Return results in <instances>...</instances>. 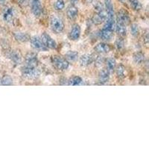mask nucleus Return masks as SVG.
Returning a JSON list of instances; mask_svg holds the SVG:
<instances>
[{
  "instance_id": "obj_1",
  "label": "nucleus",
  "mask_w": 149,
  "mask_h": 149,
  "mask_svg": "<svg viewBox=\"0 0 149 149\" xmlns=\"http://www.w3.org/2000/svg\"><path fill=\"white\" fill-rule=\"evenodd\" d=\"M21 73L22 76L27 79H37L40 76V71L34 66H24L21 70Z\"/></svg>"
},
{
  "instance_id": "obj_2",
  "label": "nucleus",
  "mask_w": 149,
  "mask_h": 149,
  "mask_svg": "<svg viewBox=\"0 0 149 149\" xmlns=\"http://www.w3.org/2000/svg\"><path fill=\"white\" fill-rule=\"evenodd\" d=\"M50 26L52 30L56 34H60L64 29V22L63 19L56 15L52 16L50 19Z\"/></svg>"
},
{
  "instance_id": "obj_3",
  "label": "nucleus",
  "mask_w": 149,
  "mask_h": 149,
  "mask_svg": "<svg viewBox=\"0 0 149 149\" xmlns=\"http://www.w3.org/2000/svg\"><path fill=\"white\" fill-rule=\"evenodd\" d=\"M52 63L53 66L60 71L66 70L70 66V63L65 58H62L61 56L54 55L52 58Z\"/></svg>"
},
{
  "instance_id": "obj_4",
  "label": "nucleus",
  "mask_w": 149,
  "mask_h": 149,
  "mask_svg": "<svg viewBox=\"0 0 149 149\" xmlns=\"http://www.w3.org/2000/svg\"><path fill=\"white\" fill-rule=\"evenodd\" d=\"M30 41L31 46L36 51L46 52L48 50L47 48L43 44V42H42L40 37H37V36H34L32 38H31Z\"/></svg>"
},
{
  "instance_id": "obj_5",
  "label": "nucleus",
  "mask_w": 149,
  "mask_h": 149,
  "mask_svg": "<svg viewBox=\"0 0 149 149\" xmlns=\"http://www.w3.org/2000/svg\"><path fill=\"white\" fill-rule=\"evenodd\" d=\"M41 40H42L43 44L45 45L47 49H55L57 48V42L56 41L53 39L51 36L49 35V34L46 32H43L42 34L41 35Z\"/></svg>"
},
{
  "instance_id": "obj_6",
  "label": "nucleus",
  "mask_w": 149,
  "mask_h": 149,
  "mask_svg": "<svg viewBox=\"0 0 149 149\" xmlns=\"http://www.w3.org/2000/svg\"><path fill=\"white\" fill-rule=\"evenodd\" d=\"M31 10L35 17H39L42 11L40 0H30Z\"/></svg>"
},
{
  "instance_id": "obj_7",
  "label": "nucleus",
  "mask_w": 149,
  "mask_h": 149,
  "mask_svg": "<svg viewBox=\"0 0 149 149\" xmlns=\"http://www.w3.org/2000/svg\"><path fill=\"white\" fill-rule=\"evenodd\" d=\"M81 34V29L78 24H74L72 26L70 31L69 33V38L72 41H76L79 40Z\"/></svg>"
},
{
  "instance_id": "obj_8",
  "label": "nucleus",
  "mask_w": 149,
  "mask_h": 149,
  "mask_svg": "<svg viewBox=\"0 0 149 149\" xmlns=\"http://www.w3.org/2000/svg\"><path fill=\"white\" fill-rule=\"evenodd\" d=\"M25 61H26V66H34V67H37V65L39 63L37 55L35 53L33 52H29L26 54V58H25Z\"/></svg>"
},
{
  "instance_id": "obj_9",
  "label": "nucleus",
  "mask_w": 149,
  "mask_h": 149,
  "mask_svg": "<svg viewBox=\"0 0 149 149\" xmlns=\"http://www.w3.org/2000/svg\"><path fill=\"white\" fill-rule=\"evenodd\" d=\"M130 17H129L128 13L126 10L122 9V10H120L118 12L116 17V22H120V23H122L127 26V24L130 22Z\"/></svg>"
},
{
  "instance_id": "obj_10",
  "label": "nucleus",
  "mask_w": 149,
  "mask_h": 149,
  "mask_svg": "<svg viewBox=\"0 0 149 149\" xmlns=\"http://www.w3.org/2000/svg\"><path fill=\"white\" fill-rule=\"evenodd\" d=\"M107 19V12L105 10V8L101 11L96 12V14L93 16V22L95 25H99V24L104 22V21Z\"/></svg>"
},
{
  "instance_id": "obj_11",
  "label": "nucleus",
  "mask_w": 149,
  "mask_h": 149,
  "mask_svg": "<svg viewBox=\"0 0 149 149\" xmlns=\"http://www.w3.org/2000/svg\"><path fill=\"white\" fill-rule=\"evenodd\" d=\"M94 61L93 54H84L80 57L79 63L82 67H86V66H90Z\"/></svg>"
},
{
  "instance_id": "obj_12",
  "label": "nucleus",
  "mask_w": 149,
  "mask_h": 149,
  "mask_svg": "<svg viewBox=\"0 0 149 149\" xmlns=\"http://www.w3.org/2000/svg\"><path fill=\"white\" fill-rule=\"evenodd\" d=\"M98 37L102 40L110 41L113 39V31L107 30V29H102V30L98 32Z\"/></svg>"
},
{
  "instance_id": "obj_13",
  "label": "nucleus",
  "mask_w": 149,
  "mask_h": 149,
  "mask_svg": "<svg viewBox=\"0 0 149 149\" xmlns=\"http://www.w3.org/2000/svg\"><path fill=\"white\" fill-rule=\"evenodd\" d=\"M95 51L98 54H107L110 52L111 48L107 43L105 42H99L94 48Z\"/></svg>"
},
{
  "instance_id": "obj_14",
  "label": "nucleus",
  "mask_w": 149,
  "mask_h": 149,
  "mask_svg": "<svg viewBox=\"0 0 149 149\" xmlns=\"http://www.w3.org/2000/svg\"><path fill=\"white\" fill-rule=\"evenodd\" d=\"M14 37L16 39V40L21 42H26L30 40L31 39L30 35L28 33L22 32V31H17V32H14Z\"/></svg>"
},
{
  "instance_id": "obj_15",
  "label": "nucleus",
  "mask_w": 149,
  "mask_h": 149,
  "mask_svg": "<svg viewBox=\"0 0 149 149\" xmlns=\"http://www.w3.org/2000/svg\"><path fill=\"white\" fill-rule=\"evenodd\" d=\"M78 8L75 7L74 5H70L69 7L67 8V10H66V15H67V17L70 19L72 20V19H74L78 17Z\"/></svg>"
},
{
  "instance_id": "obj_16",
  "label": "nucleus",
  "mask_w": 149,
  "mask_h": 149,
  "mask_svg": "<svg viewBox=\"0 0 149 149\" xmlns=\"http://www.w3.org/2000/svg\"><path fill=\"white\" fill-rule=\"evenodd\" d=\"M114 29H116V32L119 37H124L127 35V28L125 25L116 22Z\"/></svg>"
},
{
  "instance_id": "obj_17",
  "label": "nucleus",
  "mask_w": 149,
  "mask_h": 149,
  "mask_svg": "<svg viewBox=\"0 0 149 149\" xmlns=\"http://www.w3.org/2000/svg\"><path fill=\"white\" fill-rule=\"evenodd\" d=\"M14 9L11 7L7 8L4 10L3 19L5 22H10L14 19Z\"/></svg>"
},
{
  "instance_id": "obj_18",
  "label": "nucleus",
  "mask_w": 149,
  "mask_h": 149,
  "mask_svg": "<svg viewBox=\"0 0 149 149\" xmlns=\"http://www.w3.org/2000/svg\"><path fill=\"white\" fill-rule=\"evenodd\" d=\"M98 80L102 84H105L110 80V72L107 70H102L98 73Z\"/></svg>"
},
{
  "instance_id": "obj_19",
  "label": "nucleus",
  "mask_w": 149,
  "mask_h": 149,
  "mask_svg": "<svg viewBox=\"0 0 149 149\" xmlns=\"http://www.w3.org/2000/svg\"><path fill=\"white\" fill-rule=\"evenodd\" d=\"M10 61L16 65H19L22 63V56L20 53L17 51H13L9 54Z\"/></svg>"
},
{
  "instance_id": "obj_20",
  "label": "nucleus",
  "mask_w": 149,
  "mask_h": 149,
  "mask_svg": "<svg viewBox=\"0 0 149 149\" xmlns=\"http://www.w3.org/2000/svg\"><path fill=\"white\" fill-rule=\"evenodd\" d=\"M133 59H134V63L136 64H142L146 61V55L143 52H137L134 53L133 55Z\"/></svg>"
},
{
  "instance_id": "obj_21",
  "label": "nucleus",
  "mask_w": 149,
  "mask_h": 149,
  "mask_svg": "<svg viewBox=\"0 0 149 149\" xmlns=\"http://www.w3.org/2000/svg\"><path fill=\"white\" fill-rule=\"evenodd\" d=\"M78 58V53L75 51H69L65 54V59L68 62H74Z\"/></svg>"
},
{
  "instance_id": "obj_22",
  "label": "nucleus",
  "mask_w": 149,
  "mask_h": 149,
  "mask_svg": "<svg viewBox=\"0 0 149 149\" xmlns=\"http://www.w3.org/2000/svg\"><path fill=\"white\" fill-rule=\"evenodd\" d=\"M116 74L117 78L122 79L125 77V67L122 64H119V66H116Z\"/></svg>"
},
{
  "instance_id": "obj_23",
  "label": "nucleus",
  "mask_w": 149,
  "mask_h": 149,
  "mask_svg": "<svg viewBox=\"0 0 149 149\" xmlns=\"http://www.w3.org/2000/svg\"><path fill=\"white\" fill-rule=\"evenodd\" d=\"M106 65H107V70L109 72H113L116 66V61L114 58H108L105 61Z\"/></svg>"
},
{
  "instance_id": "obj_24",
  "label": "nucleus",
  "mask_w": 149,
  "mask_h": 149,
  "mask_svg": "<svg viewBox=\"0 0 149 149\" xmlns=\"http://www.w3.org/2000/svg\"><path fill=\"white\" fill-rule=\"evenodd\" d=\"M83 79L80 76H73L68 81V85L70 86H78V85L81 84Z\"/></svg>"
},
{
  "instance_id": "obj_25",
  "label": "nucleus",
  "mask_w": 149,
  "mask_h": 149,
  "mask_svg": "<svg viewBox=\"0 0 149 149\" xmlns=\"http://www.w3.org/2000/svg\"><path fill=\"white\" fill-rule=\"evenodd\" d=\"M130 7L136 11H139L142 9V4L139 0H128Z\"/></svg>"
},
{
  "instance_id": "obj_26",
  "label": "nucleus",
  "mask_w": 149,
  "mask_h": 149,
  "mask_svg": "<svg viewBox=\"0 0 149 149\" xmlns=\"http://www.w3.org/2000/svg\"><path fill=\"white\" fill-rule=\"evenodd\" d=\"M0 84L4 85V86H9V85L13 84V79L11 77L8 75H5L0 81Z\"/></svg>"
},
{
  "instance_id": "obj_27",
  "label": "nucleus",
  "mask_w": 149,
  "mask_h": 149,
  "mask_svg": "<svg viewBox=\"0 0 149 149\" xmlns=\"http://www.w3.org/2000/svg\"><path fill=\"white\" fill-rule=\"evenodd\" d=\"M130 33L134 37H137L139 34V26L136 23H133L130 26Z\"/></svg>"
},
{
  "instance_id": "obj_28",
  "label": "nucleus",
  "mask_w": 149,
  "mask_h": 149,
  "mask_svg": "<svg viewBox=\"0 0 149 149\" xmlns=\"http://www.w3.org/2000/svg\"><path fill=\"white\" fill-rule=\"evenodd\" d=\"M115 46L118 50H121V49H124V47H125V40H124L122 37H120L119 38H117L115 42Z\"/></svg>"
},
{
  "instance_id": "obj_29",
  "label": "nucleus",
  "mask_w": 149,
  "mask_h": 149,
  "mask_svg": "<svg viewBox=\"0 0 149 149\" xmlns=\"http://www.w3.org/2000/svg\"><path fill=\"white\" fill-rule=\"evenodd\" d=\"M65 8V2L63 0H56L54 3V8L57 10H62Z\"/></svg>"
},
{
  "instance_id": "obj_30",
  "label": "nucleus",
  "mask_w": 149,
  "mask_h": 149,
  "mask_svg": "<svg viewBox=\"0 0 149 149\" xmlns=\"http://www.w3.org/2000/svg\"><path fill=\"white\" fill-rule=\"evenodd\" d=\"M105 63V59L102 57H98V58L95 59V65H96L98 67H101L102 66H103L104 63Z\"/></svg>"
},
{
  "instance_id": "obj_31",
  "label": "nucleus",
  "mask_w": 149,
  "mask_h": 149,
  "mask_svg": "<svg viewBox=\"0 0 149 149\" xmlns=\"http://www.w3.org/2000/svg\"><path fill=\"white\" fill-rule=\"evenodd\" d=\"M18 2L22 7H26L30 3V0H18Z\"/></svg>"
},
{
  "instance_id": "obj_32",
  "label": "nucleus",
  "mask_w": 149,
  "mask_h": 149,
  "mask_svg": "<svg viewBox=\"0 0 149 149\" xmlns=\"http://www.w3.org/2000/svg\"><path fill=\"white\" fill-rule=\"evenodd\" d=\"M6 0H0V5H5Z\"/></svg>"
},
{
  "instance_id": "obj_33",
  "label": "nucleus",
  "mask_w": 149,
  "mask_h": 149,
  "mask_svg": "<svg viewBox=\"0 0 149 149\" xmlns=\"http://www.w3.org/2000/svg\"><path fill=\"white\" fill-rule=\"evenodd\" d=\"M70 2H71L72 5H74V4H75L77 2H78V0H70Z\"/></svg>"
},
{
  "instance_id": "obj_34",
  "label": "nucleus",
  "mask_w": 149,
  "mask_h": 149,
  "mask_svg": "<svg viewBox=\"0 0 149 149\" xmlns=\"http://www.w3.org/2000/svg\"><path fill=\"white\" fill-rule=\"evenodd\" d=\"M118 1H119V2H124V1H125V0H118Z\"/></svg>"
}]
</instances>
